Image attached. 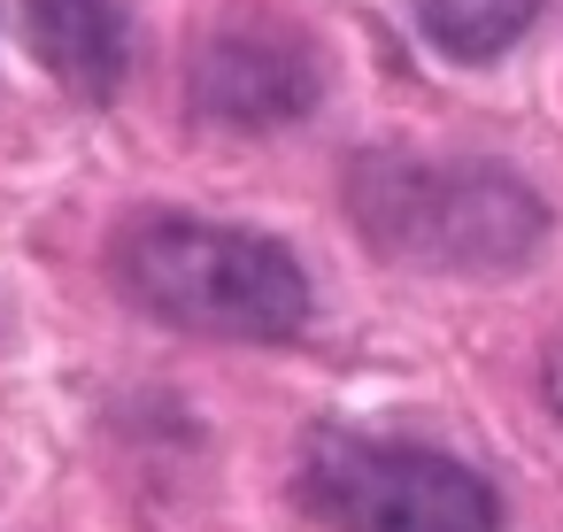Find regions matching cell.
<instances>
[{
    "label": "cell",
    "mask_w": 563,
    "mask_h": 532,
    "mask_svg": "<svg viewBox=\"0 0 563 532\" xmlns=\"http://www.w3.org/2000/svg\"><path fill=\"white\" fill-rule=\"evenodd\" d=\"M24 32L55 86H70L78 101H117L132 70V32L117 0H24Z\"/></svg>",
    "instance_id": "5b68a950"
},
{
    "label": "cell",
    "mask_w": 563,
    "mask_h": 532,
    "mask_svg": "<svg viewBox=\"0 0 563 532\" xmlns=\"http://www.w3.org/2000/svg\"><path fill=\"white\" fill-rule=\"evenodd\" d=\"M548 401H555V417H563V340L548 347Z\"/></svg>",
    "instance_id": "52a82bcc"
},
{
    "label": "cell",
    "mask_w": 563,
    "mask_h": 532,
    "mask_svg": "<svg viewBox=\"0 0 563 532\" xmlns=\"http://www.w3.org/2000/svg\"><path fill=\"white\" fill-rule=\"evenodd\" d=\"M317 86H324L317 78V47L294 24H278V16H232L194 55V109L209 124H232V132L294 124L317 101Z\"/></svg>",
    "instance_id": "277c9868"
},
{
    "label": "cell",
    "mask_w": 563,
    "mask_h": 532,
    "mask_svg": "<svg viewBox=\"0 0 563 532\" xmlns=\"http://www.w3.org/2000/svg\"><path fill=\"white\" fill-rule=\"evenodd\" d=\"M409 9H417V24H424V40L440 55L486 63V55L525 40V24L540 16V0H409Z\"/></svg>",
    "instance_id": "8992f818"
},
{
    "label": "cell",
    "mask_w": 563,
    "mask_h": 532,
    "mask_svg": "<svg viewBox=\"0 0 563 532\" xmlns=\"http://www.w3.org/2000/svg\"><path fill=\"white\" fill-rule=\"evenodd\" d=\"M301 509L324 532H501V501L455 455L363 432H317L301 455Z\"/></svg>",
    "instance_id": "3957f363"
},
{
    "label": "cell",
    "mask_w": 563,
    "mask_h": 532,
    "mask_svg": "<svg viewBox=\"0 0 563 532\" xmlns=\"http://www.w3.org/2000/svg\"><path fill=\"white\" fill-rule=\"evenodd\" d=\"M347 209L378 255L417 270H517L548 232V209L486 163L363 155L347 170Z\"/></svg>",
    "instance_id": "7a4b0ae2"
},
{
    "label": "cell",
    "mask_w": 563,
    "mask_h": 532,
    "mask_svg": "<svg viewBox=\"0 0 563 532\" xmlns=\"http://www.w3.org/2000/svg\"><path fill=\"white\" fill-rule=\"evenodd\" d=\"M124 293L209 340H294L309 324V278L278 240L201 224V217H140L117 240Z\"/></svg>",
    "instance_id": "6da1fadb"
}]
</instances>
